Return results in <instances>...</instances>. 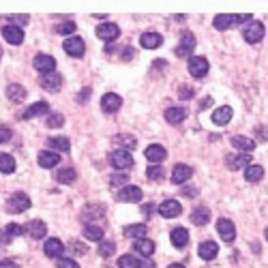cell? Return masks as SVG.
Here are the masks:
<instances>
[{"instance_id":"b9f144b4","label":"cell","mask_w":268,"mask_h":268,"mask_svg":"<svg viewBox=\"0 0 268 268\" xmlns=\"http://www.w3.org/2000/svg\"><path fill=\"white\" fill-rule=\"evenodd\" d=\"M146 176H148V181H161V178L165 176V169L161 165H150L146 169Z\"/></svg>"},{"instance_id":"603a6c76","label":"cell","mask_w":268,"mask_h":268,"mask_svg":"<svg viewBox=\"0 0 268 268\" xmlns=\"http://www.w3.org/2000/svg\"><path fill=\"white\" fill-rule=\"evenodd\" d=\"M26 232L32 236V238H46V232H48V228H46V223H43L41 219H32V221H28V226H26Z\"/></svg>"},{"instance_id":"836d02e7","label":"cell","mask_w":268,"mask_h":268,"mask_svg":"<svg viewBox=\"0 0 268 268\" xmlns=\"http://www.w3.org/2000/svg\"><path fill=\"white\" fill-rule=\"evenodd\" d=\"M185 116H187V112L183 110V107H169V110H165V120H167L169 124L183 122Z\"/></svg>"},{"instance_id":"d590c367","label":"cell","mask_w":268,"mask_h":268,"mask_svg":"<svg viewBox=\"0 0 268 268\" xmlns=\"http://www.w3.org/2000/svg\"><path fill=\"white\" fill-rule=\"evenodd\" d=\"M262 176H264V167L262 165H247L245 167V178L249 183H257V181H262Z\"/></svg>"},{"instance_id":"11a10c76","label":"cell","mask_w":268,"mask_h":268,"mask_svg":"<svg viewBox=\"0 0 268 268\" xmlns=\"http://www.w3.org/2000/svg\"><path fill=\"white\" fill-rule=\"evenodd\" d=\"M153 208H155V206H153V204H148V206H142V210H144V214H146V217H148V214H150V212H153Z\"/></svg>"},{"instance_id":"d4e9b609","label":"cell","mask_w":268,"mask_h":268,"mask_svg":"<svg viewBox=\"0 0 268 268\" xmlns=\"http://www.w3.org/2000/svg\"><path fill=\"white\" fill-rule=\"evenodd\" d=\"M169 240H172V245L176 249H183L187 243H189V232H187L185 228H174L172 234H169Z\"/></svg>"},{"instance_id":"681fc988","label":"cell","mask_w":268,"mask_h":268,"mask_svg":"<svg viewBox=\"0 0 268 268\" xmlns=\"http://www.w3.org/2000/svg\"><path fill=\"white\" fill-rule=\"evenodd\" d=\"M255 136L260 142H268V127H264V124H257L255 127Z\"/></svg>"},{"instance_id":"ffe728a7","label":"cell","mask_w":268,"mask_h":268,"mask_svg":"<svg viewBox=\"0 0 268 268\" xmlns=\"http://www.w3.org/2000/svg\"><path fill=\"white\" fill-rule=\"evenodd\" d=\"M232 107L230 105H221V107H217V110L212 112V122L214 124H219V127H223V124H228L230 120H232Z\"/></svg>"},{"instance_id":"8d00e7d4","label":"cell","mask_w":268,"mask_h":268,"mask_svg":"<svg viewBox=\"0 0 268 268\" xmlns=\"http://www.w3.org/2000/svg\"><path fill=\"white\" fill-rule=\"evenodd\" d=\"M212 24H214V28H217V30H228L230 26H234L238 22H236V15H217Z\"/></svg>"},{"instance_id":"9f6ffc18","label":"cell","mask_w":268,"mask_h":268,"mask_svg":"<svg viewBox=\"0 0 268 268\" xmlns=\"http://www.w3.org/2000/svg\"><path fill=\"white\" fill-rule=\"evenodd\" d=\"M133 54H136L133 50H124V56H122V60H129V56L133 58Z\"/></svg>"},{"instance_id":"7c38bea8","label":"cell","mask_w":268,"mask_h":268,"mask_svg":"<svg viewBox=\"0 0 268 268\" xmlns=\"http://www.w3.org/2000/svg\"><path fill=\"white\" fill-rule=\"evenodd\" d=\"M3 37L5 41H9L11 46H22L24 43V30L20 26H3Z\"/></svg>"},{"instance_id":"680465c9","label":"cell","mask_w":268,"mask_h":268,"mask_svg":"<svg viewBox=\"0 0 268 268\" xmlns=\"http://www.w3.org/2000/svg\"><path fill=\"white\" fill-rule=\"evenodd\" d=\"M167 268H185V266H183V264H178V262H176V264H169Z\"/></svg>"},{"instance_id":"83f0119b","label":"cell","mask_w":268,"mask_h":268,"mask_svg":"<svg viewBox=\"0 0 268 268\" xmlns=\"http://www.w3.org/2000/svg\"><path fill=\"white\" fill-rule=\"evenodd\" d=\"M48 146H52L56 153H69V150H71V142H69V138L54 136V138L48 140Z\"/></svg>"},{"instance_id":"f5cc1de1","label":"cell","mask_w":268,"mask_h":268,"mask_svg":"<svg viewBox=\"0 0 268 268\" xmlns=\"http://www.w3.org/2000/svg\"><path fill=\"white\" fill-rule=\"evenodd\" d=\"M178 97H181V99H191V97H193V91H191L189 86H185V88H181V95H178Z\"/></svg>"},{"instance_id":"7bdbcfd3","label":"cell","mask_w":268,"mask_h":268,"mask_svg":"<svg viewBox=\"0 0 268 268\" xmlns=\"http://www.w3.org/2000/svg\"><path fill=\"white\" fill-rule=\"evenodd\" d=\"M48 124H50V129H58L65 124V116L62 114H50L48 116Z\"/></svg>"},{"instance_id":"60d3db41","label":"cell","mask_w":268,"mask_h":268,"mask_svg":"<svg viewBox=\"0 0 268 268\" xmlns=\"http://www.w3.org/2000/svg\"><path fill=\"white\" fill-rule=\"evenodd\" d=\"M99 253H101V257H112L116 253V243H114V240H101V243H99Z\"/></svg>"},{"instance_id":"91938a15","label":"cell","mask_w":268,"mask_h":268,"mask_svg":"<svg viewBox=\"0 0 268 268\" xmlns=\"http://www.w3.org/2000/svg\"><path fill=\"white\" fill-rule=\"evenodd\" d=\"M264 238H266V240H268V228H266V232H264Z\"/></svg>"},{"instance_id":"f35d334b","label":"cell","mask_w":268,"mask_h":268,"mask_svg":"<svg viewBox=\"0 0 268 268\" xmlns=\"http://www.w3.org/2000/svg\"><path fill=\"white\" fill-rule=\"evenodd\" d=\"M84 236L88 238V240H95V243H101L103 240V230L99 228V226H84Z\"/></svg>"},{"instance_id":"c3c4849f","label":"cell","mask_w":268,"mask_h":268,"mask_svg":"<svg viewBox=\"0 0 268 268\" xmlns=\"http://www.w3.org/2000/svg\"><path fill=\"white\" fill-rule=\"evenodd\" d=\"M13 136V131L7 127V124H0V144H5V142H9Z\"/></svg>"},{"instance_id":"f546056e","label":"cell","mask_w":268,"mask_h":268,"mask_svg":"<svg viewBox=\"0 0 268 268\" xmlns=\"http://www.w3.org/2000/svg\"><path fill=\"white\" fill-rule=\"evenodd\" d=\"M191 221L195 223V226H206V223L210 221V210H208L206 206L193 208V212H191Z\"/></svg>"},{"instance_id":"ee69618b","label":"cell","mask_w":268,"mask_h":268,"mask_svg":"<svg viewBox=\"0 0 268 268\" xmlns=\"http://www.w3.org/2000/svg\"><path fill=\"white\" fill-rule=\"evenodd\" d=\"M5 232H7V234L9 236H22L24 234V232H26V228H22V226H17V223H9V226L5 228Z\"/></svg>"},{"instance_id":"277c9868","label":"cell","mask_w":268,"mask_h":268,"mask_svg":"<svg viewBox=\"0 0 268 268\" xmlns=\"http://www.w3.org/2000/svg\"><path fill=\"white\" fill-rule=\"evenodd\" d=\"M32 65L37 71H41L43 75H48V73H54V69H56V60H54L50 54H37L32 60Z\"/></svg>"},{"instance_id":"9c48e42d","label":"cell","mask_w":268,"mask_h":268,"mask_svg":"<svg viewBox=\"0 0 268 268\" xmlns=\"http://www.w3.org/2000/svg\"><path fill=\"white\" fill-rule=\"evenodd\" d=\"M118 200L124 202V204H138V202H142V189L136 185L122 187L120 193H118Z\"/></svg>"},{"instance_id":"db71d44e","label":"cell","mask_w":268,"mask_h":268,"mask_svg":"<svg viewBox=\"0 0 268 268\" xmlns=\"http://www.w3.org/2000/svg\"><path fill=\"white\" fill-rule=\"evenodd\" d=\"M0 268H20V266H17L15 262H11V260H3L0 262Z\"/></svg>"},{"instance_id":"ba28073f","label":"cell","mask_w":268,"mask_h":268,"mask_svg":"<svg viewBox=\"0 0 268 268\" xmlns=\"http://www.w3.org/2000/svg\"><path fill=\"white\" fill-rule=\"evenodd\" d=\"M181 212H183V206H181V202H178V200H165V202L159 204V214H161V217H165V219H174Z\"/></svg>"},{"instance_id":"52a82bcc","label":"cell","mask_w":268,"mask_h":268,"mask_svg":"<svg viewBox=\"0 0 268 268\" xmlns=\"http://www.w3.org/2000/svg\"><path fill=\"white\" fill-rule=\"evenodd\" d=\"M103 212H105V206H103V204H88V206L82 210V221H84V226H93V221H97V219L103 217Z\"/></svg>"},{"instance_id":"f6af8a7d","label":"cell","mask_w":268,"mask_h":268,"mask_svg":"<svg viewBox=\"0 0 268 268\" xmlns=\"http://www.w3.org/2000/svg\"><path fill=\"white\" fill-rule=\"evenodd\" d=\"M127 181H129V178L124 174H112L110 176V185L112 187H127Z\"/></svg>"},{"instance_id":"816d5d0a","label":"cell","mask_w":268,"mask_h":268,"mask_svg":"<svg viewBox=\"0 0 268 268\" xmlns=\"http://www.w3.org/2000/svg\"><path fill=\"white\" fill-rule=\"evenodd\" d=\"M88 99H91V88H84V91L77 95V101H79V103H86Z\"/></svg>"},{"instance_id":"7a4b0ae2","label":"cell","mask_w":268,"mask_h":268,"mask_svg":"<svg viewBox=\"0 0 268 268\" xmlns=\"http://www.w3.org/2000/svg\"><path fill=\"white\" fill-rule=\"evenodd\" d=\"M110 165L114 167V169H127V167H131L133 165V157H131V153L129 150H114V153L110 155Z\"/></svg>"},{"instance_id":"4dcf8cb0","label":"cell","mask_w":268,"mask_h":268,"mask_svg":"<svg viewBox=\"0 0 268 268\" xmlns=\"http://www.w3.org/2000/svg\"><path fill=\"white\" fill-rule=\"evenodd\" d=\"M50 110V105L46 103V101H39V103H32L28 110H26L24 114H22V118H37V116H41V114H46Z\"/></svg>"},{"instance_id":"3957f363","label":"cell","mask_w":268,"mask_h":268,"mask_svg":"<svg viewBox=\"0 0 268 268\" xmlns=\"http://www.w3.org/2000/svg\"><path fill=\"white\" fill-rule=\"evenodd\" d=\"M7 208L11 210V212H24V210H28L30 208V198L26 193L17 191V193L11 195V200L7 202Z\"/></svg>"},{"instance_id":"1f68e13d","label":"cell","mask_w":268,"mask_h":268,"mask_svg":"<svg viewBox=\"0 0 268 268\" xmlns=\"http://www.w3.org/2000/svg\"><path fill=\"white\" fill-rule=\"evenodd\" d=\"M146 232H148V228L144 226V223H133V226L124 228V234H127L129 238H136V240L146 238Z\"/></svg>"},{"instance_id":"6da1fadb","label":"cell","mask_w":268,"mask_h":268,"mask_svg":"<svg viewBox=\"0 0 268 268\" xmlns=\"http://www.w3.org/2000/svg\"><path fill=\"white\" fill-rule=\"evenodd\" d=\"M195 34L193 32H183V37H181V46H178L174 50L176 56H181V58H191V52L195 50Z\"/></svg>"},{"instance_id":"5b68a950","label":"cell","mask_w":268,"mask_h":268,"mask_svg":"<svg viewBox=\"0 0 268 268\" xmlns=\"http://www.w3.org/2000/svg\"><path fill=\"white\" fill-rule=\"evenodd\" d=\"M243 39L247 43H257L264 39V24L262 22H251L247 26V28L243 30Z\"/></svg>"},{"instance_id":"7402d4cb","label":"cell","mask_w":268,"mask_h":268,"mask_svg":"<svg viewBox=\"0 0 268 268\" xmlns=\"http://www.w3.org/2000/svg\"><path fill=\"white\" fill-rule=\"evenodd\" d=\"M140 43H142V48H146V50H157L161 43H163V37H161L159 32H144Z\"/></svg>"},{"instance_id":"e0dca14e","label":"cell","mask_w":268,"mask_h":268,"mask_svg":"<svg viewBox=\"0 0 268 268\" xmlns=\"http://www.w3.org/2000/svg\"><path fill=\"white\" fill-rule=\"evenodd\" d=\"M43 253H46L48 257H56V260H60L62 253H65V245H62L58 238H48L46 245H43Z\"/></svg>"},{"instance_id":"4316f807","label":"cell","mask_w":268,"mask_h":268,"mask_svg":"<svg viewBox=\"0 0 268 268\" xmlns=\"http://www.w3.org/2000/svg\"><path fill=\"white\" fill-rule=\"evenodd\" d=\"M7 97H9V101H13V103H22L26 99V88L20 86V84H9L7 86Z\"/></svg>"},{"instance_id":"7dc6e473","label":"cell","mask_w":268,"mask_h":268,"mask_svg":"<svg viewBox=\"0 0 268 268\" xmlns=\"http://www.w3.org/2000/svg\"><path fill=\"white\" fill-rule=\"evenodd\" d=\"M56 266L58 268H79V264L75 260H71V257H60Z\"/></svg>"},{"instance_id":"ab89813d","label":"cell","mask_w":268,"mask_h":268,"mask_svg":"<svg viewBox=\"0 0 268 268\" xmlns=\"http://www.w3.org/2000/svg\"><path fill=\"white\" fill-rule=\"evenodd\" d=\"M118 268H142V262L138 260L136 255L124 253V255L118 257Z\"/></svg>"},{"instance_id":"94428289","label":"cell","mask_w":268,"mask_h":268,"mask_svg":"<svg viewBox=\"0 0 268 268\" xmlns=\"http://www.w3.org/2000/svg\"><path fill=\"white\" fill-rule=\"evenodd\" d=\"M0 58H3V48H0Z\"/></svg>"},{"instance_id":"74e56055","label":"cell","mask_w":268,"mask_h":268,"mask_svg":"<svg viewBox=\"0 0 268 268\" xmlns=\"http://www.w3.org/2000/svg\"><path fill=\"white\" fill-rule=\"evenodd\" d=\"M0 172L3 174H13L15 172V159L7 153H0Z\"/></svg>"},{"instance_id":"d6a6232c","label":"cell","mask_w":268,"mask_h":268,"mask_svg":"<svg viewBox=\"0 0 268 268\" xmlns=\"http://www.w3.org/2000/svg\"><path fill=\"white\" fill-rule=\"evenodd\" d=\"M136 251L140 255L150 257L155 253V243H153V240H148V238H140V240H136Z\"/></svg>"},{"instance_id":"2e32d148","label":"cell","mask_w":268,"mask_h":268,"mask_svg":"<svg viewBox=\"0 0 268 268\" xmlns=\"http://www.w3.org/2000/svg\"><path fill=\"white\" fill-rule=\"evenodd\" d=\"M217 230H219L221 240H226V243H232V240L236 238V228H234V223H232L230 219H219L217 221Z\"/></svg>"},{"instance_id":"f1b7e54d","label":"cell","mask_w":268,"mask_h":268,"mask_svg":"<svg viewBox=\"0 0 268 268\" xmlns=\"http://www.w3.org/2000/svg\"><path fill=\"white\" fill-rule=\"evenodd\" d=\"M112 144L114 146H120V150H133V148H136V144H138V140L133 138V136H129V133H124V136H116L112 140Z\"/></svg>"},{"instance_id":"bcb514c9","label":"cell","mask_w":268,"mask_h":268,"mask_svg":"<svg viewBox=\"0 0 268 268\" xmlns=\"http://www.w3.org/2000/svg\"><path fill=\"white\" fill-rule=\"evenodd\" d=\"M56 30H58L60 34H73V32H75V24H73V22H65V24L56 26Z\"/></svg>"},{"instance_id":"8fae6325","label":"cell","mask_w":268,"mask_h":268,"mask_svg":"<svg viewBox=\"0 0 268 268\" xmlns=\"http://www.w3.org/2000/svg\"><path fill=\"white\" fill-rule=\"evenodd\" d=\"M65 52L69 54V56H73V58L84 56V52H86L84 39H82V37H69V39L65 41Z\"/></svg>"},{"instance_id":"4fadbf2b","label":"cell","mask_w":268,"mask_h":268,"mask_svg":"<svg viewBox=\"0 0 268 268\" xmlns=\"http://www.w3.org/2000/svg\"><path fill=\"white\" fill-rule=\"evenodd\" d=\"M191 176H193V169H191L189 165H185V163H178V165L172 169V183H174V185H185V183H189Z\"/></svg>"},{"instance_id":"6f0895ef","label":"cell","mask_w":268,"mask_h":268,"mask_svg":"<svg viewBox=\"0 0 268 268\" xmlns=\"http://www.w3.org/2000/svg\"><path fill=\"white\" fill-rule=\"evenodd\" d=\"M142 268H155V262H150V260H146L144 264H142Z\"/></svg>"},{"instance_id":"cb8c5ba5","label":"cell","mask_w":268,"mask_h":268,"mask_svg":"<svg viewBox=\"0 0 268 268\" xmlns=\"http://www.w3.org/2000/svg\"><path fill=\"white\" fill-rule=\"evenodd\" d=\"M232 146L249 155V153H253V150H255V142L251 138H245V136H234V138H232Z\"/></svg>"},{"instance_id":"30bf717a","label":"cell","mask_w":268,"mask_h":268,"mask_svg":"<svg viewBox=\"0 0 268 268\" xmlns=\"http://www.w3.org/2000/svg\"><path fill=\"white\" fill-rule=\"evenodd\" d=\"M118 34H120V28L114 22H105L101 26H97V37L101 41H114L118 39Z\"/></svg>"},{"instance_id":"484cf974","label":"cell","mask_w":268,"mask_h":268,"mask_svg":"<svg viewBox=\"0 0 268 268\" xmlns=\"http://www.w3.org/2000/svg\"><path fill=\"white\" fill-rule=\"evenodd\" d=\"M60 163V155L58 153H50V150H43L39 153V165L46 167V169H52Z\"/></svg>"},{"instance_id":"e575fe53","label":"cell","mask_w":268,"mask_h":268,"mask_svg":"<svg viewBox=\"0 0 268 268\" xmlns=\"http://www.w3.org/2000/svg\"><path fill=\"white\" fill-rule=\"evenodd\" d=\"M75 178H77V174H75L73 167H62V169H58V172H56V181L60 185H71Z\"/></svg>"},{"instance_id":"8992f818","label":"cell","mask_w":268,"mask_h":268,"mask_svg":"<svg viewBox=\"0 0 268 268\" xmlns=\"http://www.w3.org/2000/svg\"><path fill=\"white\" fill-rule=\"evenodd\" d=\"M208 60L206 58H204V56H191L189 58V73L193 75V77H204V75H206L208 73Z\"/></svg>"},{"instance_id":"ac0fdd59","label":"cell","mask_w":268,"mask_h":268,"mask_svg":"<svg viewBox=\"0 0 268 268\" xmlns=\"http://www.w3.org/2000/svg\"><path fill=\"white\" fill-rule=\"evenodd\" d=\"M247 165H251V157H249L247 153L243 155H228L226 157V167L228 169H240V167H247Z\"/></svg>"},{"instance_id":"f907efd6","label":"cell","mask_w":268,"mask_h":268,"mask_svg":"<svg viewBox=\"0 0 268 268\" xmlns=\"http://www.w3.org/2000/svg\"><path fill=\"white\" fill-rule=\"evenodd\" d=\"M71 251H73V253H79V255H84V253L88 251V247L82 245V243H71Z\"/></svg>"},{"instance_id":"9a60e30c","label":"cell","mask_w":268,"mask_h":268,"mask_svg":"<svg viewBox=\"0 0 268 268\" xmlns=\"http://www.w3.org/2000/svg\"><path fill=\"white\" fill-rule=\"evenodd\" d=\"M120 105H122L120 95H114V93L103 95V99H101V110H103L105 114H114V112H118V110H120Z\"/></svg>"},{"instance_id":"d6986e66","label":"cell","mask_w":268,"mask_h":268,"mask_svg":"<svg viewBox=\"0 0 268 268\" xmlns=\"http://www.w3.org/2000/svg\"><path fill=\"white\" fill-rule=\"evenodd\" d=\"M165 155H167V153H165V148L161 146V144H153V146H148V148H146V153H144V157H146L153 165H161V161L165 159Z\"/></svg>"},{"instance_id":"44dd1931","label":"cell","mask_w":268,"mask_h":268,"mask_svg":"<svg viewBox=\"0 0 268 268\" xmlns=\"http://www.w3.org/2000/svg\"><path fill=\"white\" fill-rule=\"evenodd\" d=\"M198 253H200L202 260L210 262V260H214V257H217L219 247H217V243H212V240H206V243H202V245L198 247Z\"/></svg>"},{"instance_id":"5bb4252c","label":"cell","mask_w":268,"mask_h":268,"mask_svg":"<svg viewBox=\"0 0 268 268\" xmlns=\"http://www.w3.org/2000/svg\"><path fill=\"white\" fill-rule=\"evenodd\" d=\"M62 75H58V73H48V75H43L41 79H39V84H41V88H46V91H50V93H58L60 88H62Z\"/></svg>"}]
</instances>
